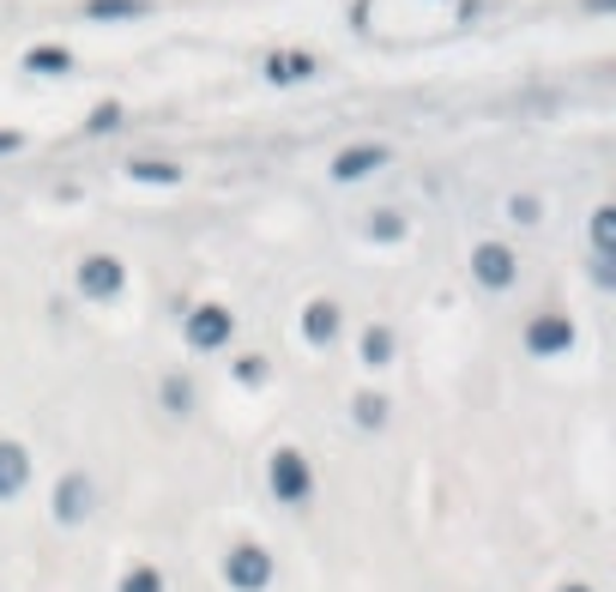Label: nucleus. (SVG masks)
<instances>
[{"mask_svg":"<svg viewBox=\"0 0 616 592\" xmlns=\"http://www.w3.org/2000/svg\"><path fill=\"white\" fill-rule=\"evenodd\" d=\"M194 339H200V345H218V339H224V315H200V321H194Z\"/></svg>","mask_w":616,"mask_h":592,"instance_id":"obj_4","label":"nucleus"},{"mask_svg":"<svg viewBox=\"0 0 616 592\" xmlns=\"http://www.w3.org/2000/svg\"><path fill=\"white\" fill-rule=\"evenodd\" d=\"M13 145H19V140H13V133H0V152H13Z\"/></svg>","mask_w":616,"mask_h":592,"instance_id":"obj_9","label":"nucleus"},{"mask_svg":"<svg viewBox=\"0 0 616 592\" xmlns=\"http://www.w3.org/2000/svg\"><path fill=\"white\" fill-rule=\"evenodd\" d=\"M478 266H484L490 285H508V254H502V249H484V254H478Z\"/></svg>","mask_w":616,"mask_h":592,"instance_id":"obj_2","label":"nucleus"},{"mask_svg":"<svg viewBox=\"0 0 616 592\" xmlns=\"http://www.w3.org/2000/svg\"><path fill=\"white\" fill-rule=\"evenodd\" d=\"M551 345H563V327H556V321H544V327H538V351H551Z\"/></svg>","mask_w":616,"mask_h":592,"instance_id":"obj_7","label":"nucleus"},{"mask_svg":"<svg viewBox=\"0 0 616 592\" xmlns=\"http://www.w3.org/2000/svg\"><path fill=\"white\" fill-rule=\"evenodd\" d=\"M375 164H381V152H375V145H363V152H351V158H339V182H351V176L375 170Z\"/></svg>","mask_w":616,"mask_h":592,"instance_id":"obj_1","label":"nucleus"},{"mask_svg":"<svg viewBox=\"0 0 616 592\" xmlns=\"http://www.w3.org/2000/svg\"><path fill=\"white\" fill-rule=\"evenodd\" d=\"M121 13H140V0H97L92 19H121Z\"/></svg>","mask_w":616,"mask_h":592,"instance_id":"obj_5","label":"nucleus"},{"mask_svg":"<svg viewBox=\"0 0 616 592\" xmlns=\"http://www.w3.org/2000/svg\"><path fill=\"white\" fill-rule=\"evenodd\" d=\"M133 176H145V182H176L170 164H133Z\"/></svg>","mask_w":616,"mask_h":592,"instance_id":"obj_6","label":"nucleus"},{"mask_svg":"<svg viewBox=\"0 0 616 592\" xmlns=\"http://www.w3.org/2000/svg\"><path fill=\"white\" fill-rule=\"evenodd\" d=\"M309 327H315L321 339H327V333H333V309H315V315H309Z\"/></svg>","mask_w":616,"mask_h":592,"instance_id":"obj_8","label":"nucleus"},{"mask_svg":"<svg viewBox=\"0 0 616 592\" xmlns=\"http://www.w3.org/2000/svg\"><path fill=\"white\" fill-rule=\"evenodd\" d=\"M116 266H109V261H92V266H85V285H92V290H116Z\"/></svg>","mask_w":616,"mask_h":592,"instance_id":"obj_3","label":"nucleus"}]
</instances>
